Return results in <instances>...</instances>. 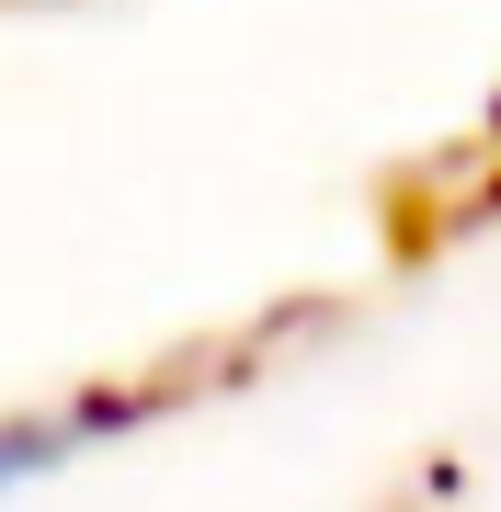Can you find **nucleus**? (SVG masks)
Here are the masks:
<instances>
[{"label":"nucleus","instance_id":"obj_1","mask_svg":"<svg viewBox=\"0 0 501 512\" xmlns=\"http://www.w3.org/2000/svg\"><path fill=\"white\" fill-rule=\"evenodd\" d=\"M149 410H160L149 387H114V399H57V410H12V421H0V501L35 490V478H57V467H80L103 433H126V421H149Z\"/></svg>","mask_w":501,"mask_h":512}]
</instances>
